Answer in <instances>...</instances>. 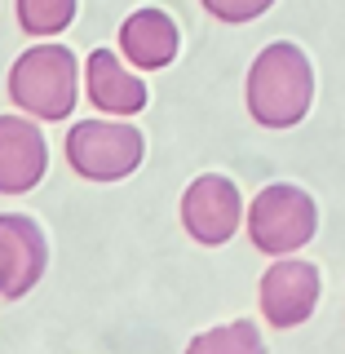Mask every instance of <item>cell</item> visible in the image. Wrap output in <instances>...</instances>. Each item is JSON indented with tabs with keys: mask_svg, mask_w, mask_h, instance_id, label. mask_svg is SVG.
<instances>
[{
	"mask_svg": "<svg viewBox=\"0 0 345 354\" xmlns=\"http://www.w3.org/2000/svg\"><path fill=\"white\" fill-rule=\"evenodd\" d=\"M248 115L261 129H292L306 120L310 97H315V71H310L306 49L288 40H274L257 53L248 66Z\"/></svg>",
	"mask_w": 345,
	"mask_h": 354,
	"instance_id": "cell-1",
	"label": "cell"
},
{
	"mask_svg": "<svg viewBox=\"0 0 345 354\" xmlns=\"http://www.w3.org/2000/svg\"><path fill=\"white\" fill-rule=\"evenodd\" d=\"M75 93H80V66L66 44H36L14 62L9 71V102L27 111L31 120H66L75 111Z\"/></svg>",
	"mask_w": 345,
	"mask_h": 354,
	"instance_id": "cell-2",
	"label": "cell"
},
{
	"mask_svg": "<svg viewBox=\"0 0 345 354\" xmlns=\"http://www.w3.org/2000/svg\"><path fill=\"white\" fill-rule=\"evenodd\" d=\"M147 142L142 133L124 124L120 115L111 120H80L66 133V164L84 177V182H124L142 164Z\"/></svg>",
	"mask_w": 345,
	"mask_h": 354,
	"instance_id": "cell-3",
	"label": "cell"
},
{
	"mask_svg": "<svg viewBox=\"0 0 345 354\" xmlns=\"http://www.w3.org/2000/svg\"><path fill=\"white\" fill-rule=\"evenodd\" d=\"M315 226H319V208L301 186L274 182L257 191V199L248 204V235L270 257H288V252L306 248L315 239Z\"/></svg>",
	"mask_w": 345,
	"mask_h": 354,
	"instance_id": "cell-4",
	"label": "cell"
},
{
	"mask_svg": "<svg viewBox=\"0 0 345 354\" xmlns=\"http://www.w3.org/2000/svg\"><path fill=\"white\" fill-rule=\"evenodd\" d=\"M243 221V199H239V186L221 173H204L186 186L182 195V226L186 235L204 248H217L226 243L230 235L239 230Z\"/></svg>",
	"mask_w": 345,
	"mask_h": 354,
	"instance_id": "cell-5",
	"label": "cell"
},
{
	"mask_svg": "<svg viewBox=\"0 0 345 354\" xmlns=\"http://www.w3.org/2000/svg\"><path fill=\"white\" fill-rule=\"evenodd\" d=\"M49 243L44 230L22 213H0V297L18 301L44 279Z\"/></svg>",
	"mask_w": 345,
	"mask_h": 354,
	"instance_id": "cell-6",
	"label": "cell"
},
{
	"mask_svg": "<svg viewBox=\"0 0 345 354\" xmlns=\"http://www.w3.org/2000/svg\"><path fill=\"white\" fill-rule=\"evenodd\" d=\"M319 301V270L301 257H279L261 274V315L270 328H297L315 315Z\"/></svg>",
	"mask_w": 345,
	"mask_h": 354,
	"instance_id": "cell-7",
	"label": "cell"
},
{
	"mask_svg": "<svg viewBox=\"0 0 345 354\" xmlns=\"http://www.w3.org/2000/svg\"><path fill=\"white\" fill-rule=\"evenodd\" d=\"M49 173L44 133L27 115H0V195H27Z\"/></svg>",
	"mask_w": 345,
	"mask_h": 354,
	"instance_id": "cell-8",
	"label": "cell"
},
{
	"mask_svg": "<svg viewBox=\"0 0 345 354\" xmlns=\"http://www.w3.org/2000/svg\"><path fill=\"white\" fill-rule=\"evenodd\" d=\"M84 88H88V102L102 111V115H120V120L147 111V102H151L147 80H142L138 71H129L111 49H93V53H88Z\"/></svg>",
	"mask_w": 345,
	"mask_h": 354,
	"instance_id": "cell-9",
	"label": "cell"
},
{
	"mask_svg": "<svg viewBox=\"0 0 345 354\" xmlns=\"http://www.w3.org/2000/svg\"><path fill=\"white\" fill-rule=\"evenodd\" d=\"M182 49V36H177V22L164 14V9H138V14L124 18L120 27V53H124L129 66L138 71H160L169 66Z\"/></svg>",
	"mask_w": 345,
	"mask_h": 354,
	"instance_id": "cell-10",
	"label": "cell"
},
{
	"mask_svg": "<svg viewBox=\"0 0 345 354\" xmlns=\"http://www.w3.org/2000/svg\"><path fill=\"white\" fill-rule=\"evenodd\" d=\"M75 0H18V27L36 40H49L71 27Z\"/></svg>",
	"mask_w": 345,
	"mask_h": 354,
	"instance_id": "cell-11",
	"label": "cell"
},
{
	"mask_svg": "<svg viewBox=\"0 0 345 354\" xmlns=\"http://www.w3.org/2000/svg\"><path fill=\"white\" fill-rule=\"evenodd\" d=\"M195 354H213V350H226V354H257L261 350V332L252 319H239V324H226V328H208L191 341Z\"/></svg>",
	"mask_w": 345,
	"mask_h": 354,
	"instance_id": "cell-12",
	"label": "cell"
},
{
	"mask_svg": "<svg viewBox=\"0 0 345 354\" xmlns=\"http://www.w3.org/2000/svg\"><path fill=\"white\" fill-rule=\"evenodd\" d=\"M199 5H204L217 22H230V27H239V22L261 18L265 9L274 5V0H199Z\"/></svg>",
	"mask_w": 345,
	"mask_h": 354,
	"instance_id": "cell-13",
	"label": "cell"
}]
</instances>
